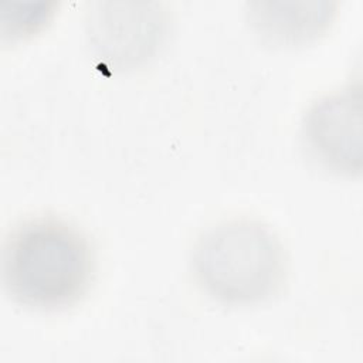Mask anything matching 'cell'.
I'll use <instances>...</instances> for the list:
<instances>
[{"instance_id": "obj_1", "label": "cell", "mask_w": 363, "mask_h": 363, "mask_svg": "<svg viewBox=\"0 0 363 363\" xmlns=\"http://www.w3.org/2000/svg\"><path fill=\"white\" fill-rule=\"evenodd\" d=\"M96 258L88 235L57 216L17 223L1 252V281L20 306L58 312L81 302L92 286Z\"/></svg>"}, {"instance_id": "obj_2", "label": "cell", "mask_w": 363, "mask_h": 363, "mask_svg": "<svg viewBox=\"0 0 363 363\" xmlns=\"http://www.w3.org/2000/svg\"><path fill=\"white\" fill-rule=\"evenodd\" d=\"M190 267L199 288L225 306L271 301L286 282L288 257L277 233L255 218L220 221L196 240Z\"/></svg>"}, {"instance_id": "obj_3", "label": "cell", "mask_w": 363, "mask_h": 363, "mask_svg": "<svg viewBox=\"0 0 363 363\" xmlns=\"http://www.w3.org/2000/svg\"><path fill=\"white\" fill-rule=\"evenodd\" d=\"M301 133L309 155L339 176L362 173V89L349 82L316 98L306 109Z\"/></svg>"}, {"instance_id": "obj_4", "label": "cell", "mask_w": 363, "mask_h": 363, "mask_svg": "<svg viewBox=\"0 0 363 363\" xmlns=\"http://www.w3.org/2000/svg\"><path fill=\"white\" fill-rule=\"evenodd\" d=\"M88 40L95 54L113 68L147 61L162 44L167 14L157 3H96L88 11Z\"/></svg>"}, {"instance_id": "obj_5", "label": "cell", "mask_w": 363, "mask_h": 363, "mask_svg": "<svg viewBox=\"0 0 363 363\" xmlns=\"http://www.w3.org/2000/svg\"><path fill=\"white\" fill-rule=\"evenodd\" d=\"M336 1H251L248 21L265 43L298 47L315 41L330 27L336 16Z\"/></svg>"}]
</instances>
